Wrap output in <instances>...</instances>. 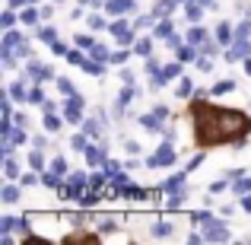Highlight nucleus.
Listing matches in <instances>:
<instances>
[{"mask_svg": "<svg viewBox=\"0 0 251 245\" xmlns=\"http://www.w3.org/2000/svg\"><path fill=\"white\" fill-rule=\"evenodd\" d=\"M203 115L210 118V121H203L201 115V124H216L220 131H207V128H197V134H201L203 143H220V140H229V137L235 134H245L248 131V118L242 115V111H223V109H203Z\"/></svg>", "mask_w": 251, "mask_h": 245, "instance_id": "1", "label": "nucleus"}, {"mask_svg": "<svg viewBox=\"0 0 251 245\" xmlns=\"http://www.w3.org/2000/svg\"><path fill=\"white\" fill-rule=\"evenodd\" d=\"M172 163H175V150H172V140H166V143L159 147V153H153V156L147 160V165H172Z\"/></svg>", "mask_w": 251, "mask_h": 245, "instance_id": "2", "label": "nucleus"}, {"mask_svg": "<svg viewBox=\"0 0 251 245\" xmlns=\"http://www.w3.org/2000/svg\"><path fill=\"white\" fill-rule=\"evenodd\" d=\"M203 239L207 242H229V226H223L220 220H213L207 226V233H203Z\"/></svg>", "mask_w": 251, "mask_h": 245, "instance_id": "3", "label": "nucleus"}, {"mask_svg": "<svg viewBox=\"0 0 251 245\" xmlns=\"http://www.w3.org/2000/svg\"><path fill=\"white\" fill-rule=\"evenodd\" d=\"M251 54V42L248 38H239V42L232 45V51H226V61H245Z\"/></svg>", "mask_w": 251, "mask_h": 245, "instance_id": "4", "label": "nucleus"}, {"mask_svg": "<svg viewBox=\"0 0 251 245\" xmlns=\"http://www.w3.org/2000/svg\"><path fill=\"white\" fill-rule=\"evenodd\" d=\"M80 111H83V96H80V92H74V96L67 99V121L70 124H80Z\"/></svg>", "mask_w": 251, "mask_h": 245, "instance_id": "5", "label": "nucleus"}, {"mask_svg": "<svg viewBox=\"0 0 251 245\" xmlns=\"http://www.w3.org/2000/svg\"><path fill=\"white\" fill-rule=\"evenodd\" d=\"M111 32H115V35H118V42H124V45H130V42H134V32H130V26L124 23V19L111 23Z\"/></svg>", "mask_w": 251, "mask_h": 245, "instance_id": "6", "label": "nucleus"}, {"mask_svg": "<svg viewBox=\"0 0 251 245\" xmlns=\"http://www.w3.org/2000/svg\"><path fill=\"white\" fill-rule=\"evenodd\" d=\"M105 10L115 13V16H121V13H130V10H134V0H108V3H105Z\"/></svg>", "mask_w": 251, "mask_h": 245, "instance_id": "7", "label": "nucleus"}, {"mask_svg": "<svg viewBox=\"0 0 251 245\" xmlns=\"http://www.w3.org/2000/svg\"><path fill=\"white\" fill-rule=\"evenodd\" d=\"M16 45H23V35H19V32H13V29H6V35H3V45H0V51H3V54H10V51L16 48Z\"/></svg>", "mask_w": 251, "mask_h": 245, "instance_id": "8", "label": "nucleus"}, {"mask_svg": "<svg viewBox=\"0 0 251 245\" xmlns=\"http://www.w3.org/2000/svg\"><path fill=\"white\" fill-rule=\"evenodd\" d=\"M29 74H32V80H48L54 70L45 67V64H35V61H32V64H29Z\"/></svg>", "mask_w": 251, "mask_h": 245, "instance_id": "9", "label": "nucleus"}, {"mask_svg": "<svg viewBox=\"0 0 251 245\" xmlns=\"http://www.w3.org/2000/svg\"><path fill=\"white\" fill-rule=\"evenodd\" d=\"M86 160H89V165H102L105 163V150L102 147H86Z\"/></svg>", "mask_w": 251, "mask_h": 245, "instance_id": "10", "label": "nucleus"}, {"mask_svg": "<svg viewBox=\"0 0 251 245\" xmlns=\"http://www.w3.org/2000/svg\"><path fill=\"white\" fill-rule=\"evenodd\" d=\"M232 35H235V32L229 29V23H220V26H216V42H220V45H229V42H232Z\"/></svg>", "mask_w": 251, "mask_h": 245, "instance_id": "11", "label": "nucleus"}, {"mask_svg": "<svg viewBox=\"0 0 251 245\" xmlns=\"http://www.w3.org/2000/svg\"><path fill=\"white\" fill-rule=\"evenodd\" d=\"M159 121H162V118L156 115V111H153V115H143V118H140V124H143L147 131H162V124H159Z\"/></svg>", "mask_w": 251, "mask_h": 245, "instance_id": "12", "label": "nucleus"}, {"mask_svg": "<svg viewBox=\"0 0 251 245\" xmlns=\"http://www.w3.org/2000/svg\"><path fill=\"white\" fill-rule=\"evenodd\" d=\"M0 197H3V204H16L19 201V188L16 185H6V188L0 191Z\"/></svg>", "mask_w": 251, "mask_h": 245, "instance_id": "13", "label": "nucleus"}, {"mask_svg": "<svg viewBox=\"0 0 251 245\" xmlns=\"http://www.w3.org/2000/svg\"><path fill=\"white\" fill-rule=\"evenodd\" d=\"M45 131H48V134L61 131V118H54V111H48V115H45Z\"/></svg>", "mask_w": 251, "mask_h": 245, "instance_id": "14", "label": "nucleus"}, {"mask_svg": "<svg viewBox=\"0 0 251 245\" xmlns=\"http://www.w3.org/2000/svg\"><path fill=\"white\" fill-rule=\"evenodd\" d=\"M42 185H48V188H61V175H57L54 169L45 172V175H42Z\"/></svg>", "mask_w": 251, "mask_h": 245, "instance_id": "15", "label": "nucleus"}, {"mask_svg": "<svg viewBox=\"0 0 251 245\" xmlns=\"http://www.w3.org/2000/svg\"><path fill=\"white\" fill-rule=\"evenodd\" d=\"M89 51H92V57H96V61H102V64L111 61V54H108V48H105V45H92Z\"/></svg>", "mask_w": 251, "mask_h": 245, "instance_id": "16", "label": "nucleus"}, {"mask_svg": "<svg viewBox=\"0 0 251 245\" xmlns=\"http://www.w3.org/2000/svg\"><path fill=\"white\" fill-rule=\"evenodd\" d=\"M188 42H191V45H203V42H207V32H203V29H197V26H194V29L188 32Z\"/></svg>", "mask_w": 251, "mask_h": 245, "instance_id": "17", "label": "nucleus"}, {"mask_svg": "<svg viewBox=\"0 0 251 245\" xmlns=\"http://www.w3.org/2000/svg\"><path fill=\"white\" fill-rule=\"evenodd\" d=\"M172 6H175V0H159V3L153 6V16H166Z\"/></svg>", "mask_w": 251, "mask_h": 245, "instance_id": "18", "label": "nucleus"}, {"mask_svg": "<svg viewBox=\"0 0 251 245\" xmlns=\"http://www.w3.org/2000/svg\"><path fill=\"white\" fill-rule=\"evenodd\" d=\"M3 175H6V178H16V175H19V169H16V163H13V156H6V160H3Z\"/></svg>", "mask_w": 251, "mask_h": 245, "instance_id": "19", "label": "nucleus"}, {"mask_svg": "<svg viewBox=\"0 0 251 245\" xmlns=\"http://www.w3.org/2000/svg\"><path fill=\"white\" fill-rule=\"evenodd\" d=\"M156 35H159V38H172V19H162V23L156 26Z\"/></svg>", "mask_w": 251, "mask_h": 245, "instance_id": "20", "label": "nucleus"}, {"mask_svg": "<svg viewBox=\"0 0 251 245\" xmlns=\"http://www.w3.org/2000/svg\"><path fill=\"white\" fill-rule=\"evenodd\" d=\"M134 51H137V54H143V57H150V51H153V42H150V38H140Z\"/></svg>", "mask_w": 251, "mask_h": 245, "instance_id": "21", "label": "nucleus"}, {"mask_svg": "<svg viewBox=\"0 0 251 245\" xmlns=\"http://www.w3.org/2000/svg\"><path fill=\"white\" fill-rule=\"evenodd\" d=\"M153 236H156V239H166V236H172V226H169V223H156Z\"/></svg>", "mask_w": 251, "mask_h": 245, "instance_id": "22", "label": "nucleus"}, {"mask_svg": "<svg viewBox=\"0 0 251 245\" xmlns=\"http://www.w3.org/2000/svg\"><path fill=\"white\" fill-rule=\"evenodd\" d=\"M235 89V83L232 80H223V83H216L213 86V96H223V92H232Z\"/></svg>", "mask_w": 251, "mask_h": 245, "instance_id": "23", "label": "nucleus"}, {"mask_svg": "<svg viewBox=\"0 0 251 245\" xmlns=\"http://www.w3.org/2000/svg\"><path fill=\"white\" fill-rule=\"evenodd\" d=\"M83 70H86L89 77H99V74H102V61H99V64H96V61H86V64H83Z\"/></svg>", "mask_w": 251, "mask_h": 245, "instance_id": "24", "label": "nucleus"}, {"mask_svg": "<svg viewBox=\"0 0 251 245\" xmlns=\"http://www.w3.org/2000/svg\"><path fill=\"white\" fill-rule=\"evenodd\" d=\"M0 26H3V29H13V26H16V16H13V6L3 13V16H0Z\"/></svg>", "mask_w": 251, "mask_h": 245, "instance_id": "25", "label": "nucleus"}, {"mask_svg": "<svg viewBox=\"0 0 251 245\" xmlns=\"http://www.w3.org/2000/svg\"><path fill=\"white\" fill-rule=\"evenodd\" d=\"M38 19H42V13H35V10H23V23H25V26H35Z\"/></svg>", "mask_w": 251, "mask_h": 245, "instance_id": "26", "label": "nucleus"}, {"mask_svg": "<svg viewBox=\"0 0 251 245\" xmlns=\"http://www.w3.org/2000/svg\"><path fill=\"white\" fill-rule=\"evenodd\" d=\"M19 226V220H13V217H3L0 220V233H10V229H16Z\"/></svg>", "mask_w": 251, "mask_h": 245, "instance_id": "27", "label": "nucleus"}, {"mask_svg": "<svg viewBox=\"0 0 251 245\" xmlns=\"http://www.w3.org/2000/svg\"><path fill=\"white\" fill-rule=\"evenodd\" d=\"M29 102H35V105H42V102H45V92L38 89V86H32V89H29Z\"/></svg>", "mask_w": 251, "mask_h": 245, "instance_id": "28", "label": "nucleus"}, {"mask_svg": "<svg viewBox=\"0 0 251 245\" xmlns=\"http://www.w3.org/2000/svg\"><path fill=\"white\" fill-rule=\"evenodd\" d=\"M248 32H251V16L239 26V29H235V38H248Z\"/></svg>", "mask_w": 251, "mask_h": 245, "instance_id": "29", "label": "nucleus"}, {"mask_svg": "<svg viewBox=\"0 0 251 245\" xmlns=\"http://www.w3.org/2000/svg\"><path fill=\"white\" fill-rule=\"evenodd\" d=\"M67 61H70V64H76V67H83V64H86V57L80 54V51H67Z\"/></svg>", "mask_w": 251, "mask_h": 245, "instance_id": "30", "label": "nucleus"}, {"mask_svg": "<svg viewBox=\"0 0 251 245\" xmlns=\"http://www.w3.org/2000/svg\"><path fill=\"white\" fill-rule=\"evenodd\" d=\"M162 74H166V80H175V77L181 74V67H178V64H169V67H162Z\"/></svg>", "mask_w": 251, "mask_h": 245, "instance_id": "31", "label": "nucleus"}, {"mask_svg": "<svg viewBox=\"0 0 251 245\" xmlns=\"http://www.w3.org/2000/svg\"><path fill=\"white\" fill-rule=\"evenodd\" d=\"M10 96H13V99H25V86H23V83H13V86H10Z\"/></svg>", "mask_w": 251, "mask_h": 245, "instance_id": "32", "label": "nucleus"}, {"mask_svg": "<svg viewBox=\"0 0 251 245\" xmlns=\"http://www.w3.org/2000/svg\"><path fill=\"white\" fill-rule=\"evenodd\" d=\"M118 99H121V109H124V105L130 102V99H134V89H130V83H127V86L121 89V96H118Z\"/></svg>", "mask_w": 251, "mask_h": 245, "instance_id": "33", "label": "nucleus"}, {"mask_svg": "<svg viewBox=\"0 0 251 245\" xmlns=\"http://www.w3.org/2000/svg\"><path fill=\"white\" fill-rule=\"evenodd\" d=\"M38 35H42V42H51V45L57 42V32H54V29H42Z\"/></svg>", "mask_w": 251, "mask_h": 245, "instance_id": "34", "label": "nucleus"}, {"mask_svg": "<svg viewBox=\"0 0 251 245\" xmlns=\"http://www.w3.org/2000/svg\"><path fill=\"white\" fill-rule=\"evenodd\" d=\"M89 29H105V23H102L99 13H92V16H89Z\"/></svg>", "mask_w": 251, "mask_h": 245, "instance_id": "35", "label": "nucleus"}, {"mask_svg": "<svg viewBox=\"0 0 251 245\" xmlns=\"http://www.w3.org/2000/svg\"><path fill=\"white\" fill-rule=\"evenodd\" d=\"M178 57H181V61H194L197 51H194V48H181V51H178Z\"/></svg>", "mask_w": 251, "mask_h": 245, "instance_id": "36", "label": "nucleus"}, {"mask_svg": "<svg viewBox=\"0 0 251 245\" xmlns=\"http://www.w3.org/2000/svg\"><path fill=\"white\" fill-rule=\"evenodd\" d=\"M51 169H54V172H57V175H64V172H67V163H64V160H61V156H57V160H54V163H51Z\"/></svg>", "mask_w": 251, "mask_h": 245, "instance_id": "37", "label": "nucleus"}, {"mask_svg": "<svg viewBox=\"0 0 251 245\" xmlns=\"http://www.w3.org/2000/svg\"><path fill=\"white\" fill-rule=\"evenodd\" d=\"M10 140H13V143H25V131H19V128H13V134H10Z\"/></svg>", "mask_w": 251, "mask_h": 245, "instance_id": "38", "label": "nucleus"}, {"mask_svg": "<svg viewBox=\"0 0 251 245\" xmlns=\"http://www.w3.org/2000/svg\"><path fill=\"white\" fill-rule=\"evenodd\" d=\"M99 229H105V233H111V229H115V220H111V217H105V220H99Z\"/></svg>", "mask_w": 251, "mask_h": 245, "instance_id": "39", "label": "nucleus"}, {"mask_svg": "<svg viewBox=\"0 0 251 245\" xmlns=\"http://www.w3.org/2000/svg\"><path fill=\"white\" fill-rule=\"evenodd\" d=\"M74 150H83L86 153V137L83 134H74Z\"/></svg>", "mask_w": 251, "mask_h": 245, "instance_id": "40", "label": "nucleus"}, {"mask_svg": "<svg viewBox=\"0 0 251 245\" xmlns=\"http://www.w3.org/2000/svg\"><path fill=\"white\" fill-rule=\"evenodd\" d=\"M181 185H184V175H178V178H169L166 188H169V191H175V188H181Z\"/></svg>", "mask_w": 251, "mask_h": 245, "instance_id": "41", "label": "nucleus"}, {"mask_svg": "<svg viewBox=\"0 0 251 245\" xmlns=\"http://www.w3.org/2000/svg\"><path fill=\"white\" fill-rule=\"evenodd\" d=\"M153 13H150V16H140V19H137V26H140V29H147V26H153Z\"/></svg>", "mask_w": 251, "mask_h": 245, "instance_id": "42", "label": "nucleus"}, {"mask_svg": "<svg viewBox=\"0 0 251 245\" xmlns=\"http://www.w3.org/2000/svg\"><path fill=\"white\" fill-rule=\"evenodd\" d=\"M29 163H32V169H42V153H38V150H35V153L29 156Z\"/></svg>", "mask_w": 251, "mask_h": 245, "instance_id": "43", "label": "nucleus"}, {"mask_svg": "<svg viewBox=\"0 0 251 245\" xmlns=\"http://www.w3.org/2000/svg\"><path fill=\"white\" fill-rule=\"evenodd\" d=\"M194 220H197V223H203V226H210V223H213V217H210V214H203V210H201V214H197Z\"/></svg>", "mask_w": 251, "mask_h": 245, "instance_id": "44", "label": "nucleus"}, {"mask_svg": "<svg viewBox=\"0 0 251 245\" xmlns=\"http://www.w3.org/2000/svg\"><path fill=\"white\" fill-rule=\"evenodd\" d=\"M57 89H61V92H67V96H74V86H70L67 80H57Z\"/></svg>", "mask_w": 251, "mask_h": 245, "instance_id": "45", "label": "nucleus"}, {"mask_svg": "<svg viewBox=\"0 0 251 245\" xmlns=\"http://www.w3.org/2000/svg\"><path fill=\"white\" fill-rule=\"evenodd\" d=\"M178 96H191V83H188V80L178 83Z\"/></svg>", "mask_w": 251, "mask_h": 245, "instance_id": "46", "label": "nucleus"}, {"mask_svg": "<svg viewBox=\"0 0 251 245\" xmlns=\"http://www.w3.org/2000/svg\"><path fill=\"white\" fill-rule=\"evenodd\" d=\"M76 45H80V48H92V38L89 35H76Z\"/></svg>", "mask_w": 251, "mask_h": 245, "instance_id": "47", "label": "nucleus"}, {"mask_svg": "<svg viewBox=\"0 0 251 245\" xmlns=\"http://www.w3.org/2000/svg\"><path fill=\"white\" fill-rule=\"evenodd\" d=\"M201 13H203L201 6H188V19H201Z\"/></svg>", "mask_w": 251, "mask_h": 245, "instance_id": "48", "label": "nucleus"}, {"mask_svg": "<svg viewBox=\"0 0 251 245\" xmlns=\"http://www.w3.org/2000/svg\"><path fill=\"white\" fill-rule=\"evenodd\" d=\"M111 61H115V64H124V61H127V51H118V54H111Z\"/></svg>", "mask_w": 251, "mask_h": 245, "instance_id": "49", "label": "nucleus"}, {"mask_svg": "<svg viewBox=\"0 0 251 245\" xmlns=\"http://www.w3.org/2000/svg\"><path fill=\"white\" fill-rule=\"evenodd\" d=\"M124 150H127V153H130V156H137V153H140V147H137V143H134V140H127V147H124Z\"/></svg>", "mask_w": 251, "mask_h": 245, "instance_id": "50", "label": "nucleus"}, {"mask_svg": "<svg viewBox=\"0 0 251 245\" xmlns=\"http://www.w3.org/2000/svg\"><path fill=\"white\" fill-rule=\"evenodd\" d=\"M197 67H201V70H210V57H197Z\"/></svg>", "mask_w": 251, "mask_h": 245, "instance_id": "51", "label": "nucleus"}, {"mask_svg": "<svg viewBox=\"0 0 251 245\" xmlns=\"http://www.w3.org/2000/svg\"><path fill=\"white\" fill-rule=\"evenodd\" d=\"M203 51H207V54H216V45H213V42L207 38V42H203Z\"/></svg>", "mask_w": 251, "mask_h": 245, "instance_id": "52", "label": "nucleus"}, {"mask_svg": "<svg viewBox=\"0 0 251 245\" xmlns=\"http://www.w3.org/2000/svg\"><path fill=\"white\" fill-rule=\"evenodd\" d=\"M226 185H229V178H223V182H213V188H210V191H223Z\"/></svg>", "mask_w": 251, "mask_h": 245, "instance_id": "53", "label": "nucleus"}, {"mask_svg": "<svg viewBox=\"0 0 251 245\" xmlns=\"http://www.w3.org/2000/svg\"><path fill=\"white\" fill-rule=\"evenodd\" d=\"M242 210H248V214H251V194L242 197Z\"/></svg>", "mask_w": 251, "mask_h": 245, "instance_id": "54", "label": "nucleus"}, {"mask_svg": "<svg viewBox=\"0 0 251 245\" xmlns=\"http://www.w3.org/2000/svg\"><path fill=\"white\" fill-rule=\"evenodd\" d=\"M25 3V0H10V6H13V10H16V6H23Z\"/></svg>", "mask_w": 251, "mask_h": 245, "instance_id": "55", "label": "nucleus"}, {"mask_svg": "<svg viewBox=\"0 0 251 245\" xmlns=\"http://www.w3.org/2000/svg\"><path fill=\"white\" fill-rule=\"evenodd\" d=\"M83 3H92V6H102V0H83Z\"/></svg>", "mask_w": 251, "mask_h": 245, "instance_id": "56", "label": "nucleus"}, {"mask_svg": "<svg viewBox=\"0 0 251 245\" xmlns=\"http://www.w3.org/2000/svg\"><path fill=\"white\" fill-rule=\"evenodd\" d=\"M197 3H201V6H213V0H197Z\"/></svg>", "mask_w": 251, "mask_h": 245, "instance_id": "57", "label": "nucleus"}, {"mask_svg": "<svg viewBox=\"0 0 251 245\" xmlns=\"http://www.w3.org/2000/svg\"><path fill=\"white\" fill-rule=\"evenodd\" d=\"M245 70H248V74H251V57H245Z\"/></svg>", "mask_w": 251, "mask_h": 245, "instance_id": "58", "label": "nucleus"}, {"mask_svg": "<svg viewBox=\"0 0 251 245\" xmlns=\"http://www.w3.org/2000/svg\"><path fill=\"white\" fill-rule=\"evenodd\" d=\"M175 3H188V0H175Z\"/></svg>", "mask_w": 251, "mask_h": 245, "instance_id": "59", "label": "nucleus"}]
</instances>
